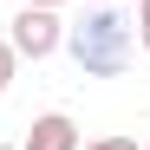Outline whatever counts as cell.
I'll return each mask as SVG.
<instances>
[{
  "label": "cell",
  "instance_id": "1",
  "mask_svg": "<svg viewBox=\"0 0 150 150\" xmlns=\"http://www.w3.org/2000/svg\"><path fill=\"white\" fill-rule=\"evenodd\" d=\"M65 46H72L85 79H117L131 65V52H137V33H131V20L117 7H85L79 26H65Z\"/></svg>",
  "mask_w": 150,
  "mask_h": 150
},
{
  "label": "cell",
  "instance_id": "2",
  "mask_svg": "<svg viewBox=\"0 0 150 150\" xmlns=\"http://www.w3.org/2000/svg\"><path fill=\"white\" fill-rule=\"evenodd\" d=\"M7 46H13L20 59H52L59 46H65V26H59V13H52V7H20Z\"/></svg>",
  "mask_w": 150,
  "mask_h": 150
},
{
  "label": "cell",
  "instance_id": "3",
  "mask_svg": "<svg viewBox=\"0 0 150 150\" xmlns=\"http://www.w3.org/2000/svg\"><path fill=\"white\" fill-rule=\"evenodd\" d=\"M20 150H79V124L65 111H46V117H33V131H26Z\"/></svg>",
  "mask_w": 150,
  "mask_h": 150
},
{
  "label": "cell",
  "instance_id": "4",
  "mask_svg": "<svg viewBox=\"0 0 150 150\" xmlns=\"http://www.w3.org/2000/svg\"><path fill=\"white\" fill-rule=\"evenodd\" d=\"M13 65H20V52H13V46H7V39H0V91H7V85H13Z\"/></svg>",
  "mask_w": 150,
  "mask_h": 150
},
{
  "label": "cell",
  "instance_id": "5",
  "mask_svg": "<svg viewBox=\"0 0 150 150\" xmlns=\"http://www.w3.org/2000/svg\"><path fill=\"white\" fill-rule=\"evenodd\" d=\"M137 46L150 52V0H137Z\"/></svg>",
  "mask_w": 150,
  "mask_h": 150
},
{
  "label": "cell",
  "instance_id": "6",
  "mask_svg": "<svg viewBox=\"0 0 150 150\" xmlns=\"http://www.w3.org/2000/svg\"><path fill=\"white\" fill-rule=\"evenodd\" d=\"M79 150H137V137H98V144H79Z\"/></svg>",
  "mask_w": 150,
  "mask_h": 150
},
{
  "label": "cell",
  "instance_id": "7",
  "mask_svg": "<svg viewBox=\"0 0 150 150\" xmlns=\"http://www.w3.org/2000/svg\"><path fill=\"white\" fill-rule=\"evenodd\" d=\"M20 7H59V0H20Z\"/></svg>",
  "mask_w": 150,
  "mask_h": 150
},
{
  "label": "cell",
  "instance_id": "8",
  "mask_svg": "<svg viewBox=\"0 0 150 150\" xmlns=\"http://www.w3.org/2000/svg\"><path fill=\"white\" fill-rule=\"evenodd\" d=\"M85 7H117V0H85Z\"/></svg>",
  "mask_w": 150,
  "mask_h": 150
},
{
  "label": "cell",
  "instance_id": "9",
  "mask_svg": "<svg viewBox=\"0 0 150 150\" xmlns=\"http://www.w3.org/2000/svg\"><path fill=\"white\" fill-rule=\"evenodd\" d=\"M0 150H13V144H0Z\"/></svg>",
  "mask_w": 150,
  "mask_h": 150
},
{
  "label": "cell",
  "instance_id": "10",
  "mask_svg": "<svg viewBox=\"0 0 150 150\" xmlns=\"http://www.w3.org/2000/svg\"><path fill=\"white\" fill-rule=\"evenodd\" d=\"M144 150H150V144H144Z\"/></svg>",
  "mask_w": 150,
  "mask_h": 150
}]
</instances>
